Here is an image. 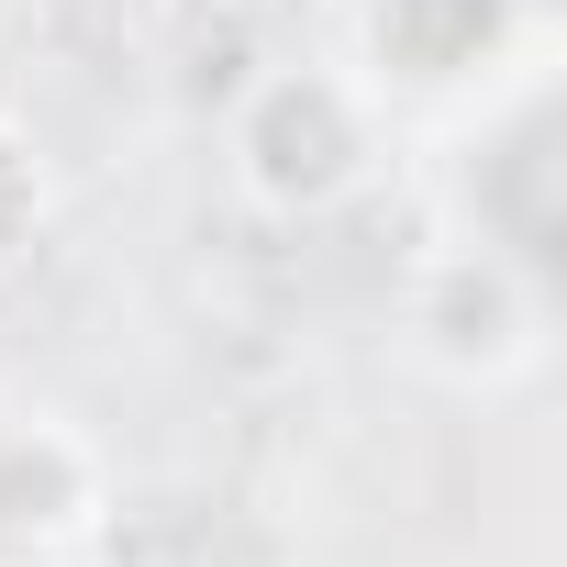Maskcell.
Instances as JSON below:
<instances>
[{"instance_id": "6da1fadb", "label": "cell", "mask_w": 567, "mask_h": 567, "mask_svg": "<svg viewBox=\"0 0 567 567\" xmlns=\"http://www.w3.org/2000/svg\"><path fill=\"white\" fill-rule=\"evenodd\" d=\"M390 134H401V112L346 56H290V68L245 79V101L223 123V178L267 223H334L379 189Z\"/></svg>"}, {"instance_id": "8992f818", "label": "cell", "mask_w": 567, "mask_h": 567, "mask_svg": "<svg viewBox=\"0 0 567 567\" xmlns=\"http://www.w3.org/2000/svg\"><path fill=\"white\" fill-rule=\"evenodd\" d=\"M12 567H68V556H12Z\"/></svg>"}, {"instance_id": "277c9868", "label": "cell", "mask_w": 567, "mask_h": 567, "mask_svg": "<svg viewBox=\"0 0 567 567\" xmlns=\"http://www.w3.org/2000/svg\"><path fill=\"white\" fill-rule=\"evenodd\" d=\"M112 512V467L68 412L0 401V567L12 556H79Z\"/></svg>"}, {"instance_id": "5b68a950", "label": "cell", "mask_w": 567, "mask_h": 567, "mask_svg": "<svg viewBox=\"0 0 567 567\" xmlns=\"http://www.w3.org/2000/svg\"><path fill=\"white\" fill-rule=\"evenodd\" d=\"M45 234H56V156L0 112V290L45 256Z\"/></svg>"}, {"instance_id": "3957f363", "label": "cell", "mask_w": 567, "mask_h": 567, "mask_svg": "<svg viewBox=\"0 0 567 567\" xmlns=\"http://www.w3.org/2000/svg\"><path fill=\"white\" fill-rule=\"evenodd\" d=\"M556 346V312H545V278L501 245V234H434L412 267H401V357L434 379V390H523Z\"/></svg>"}, {"instance_id": "7a4b0ae2", "label": "cell", "mask_w": 567, "mask_h": 567, "mask_svg": "<svg viewBox=\"0 0 567 567\" xmlns=\"http://www.w3.org/2000/svg\"><path fill=\"white\" fill-rule=\"evenodd\" d=\"M346 68L390 112H501L545 90V0H346Z\"/></svg>"}]
</instances>
